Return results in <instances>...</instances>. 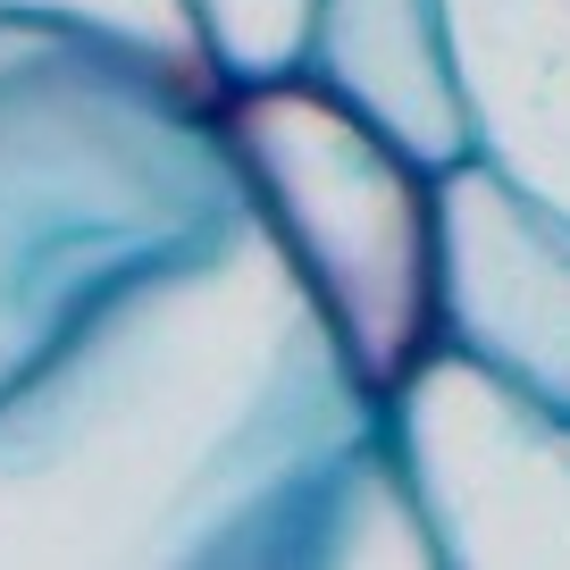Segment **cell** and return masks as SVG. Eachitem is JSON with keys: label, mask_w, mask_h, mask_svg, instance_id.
<instances>
[{"label": "cell", "mask_w": 570, "mask_h": 570, "mask_svg": "<svg viewBox=\"0 0 570 570\" xmlns=\"http://www.w3.org/2000/svg\"><path fill=\"white\" fill-rule=\"evenodd\" d=\"M370 445L218 109L0 9V570H320Z\"/></svg>", "instance_id": "1"}, {"label": "cell", "mask_w": 570, "mask_h": 570, "mask_svg": "<svg viewBox=\"0 0 570 570\" xmlns=\"http://www.w3.org/2000/svg\"><path fill=\"white\" fill-rule=\"evenodd\" d=\"M218 142L336 353L386 394L436 344V168L311 68L235 76L218 92Z\"/></svg>", "instance_id": "2"}, {"label": "cell", "mask_w": 570, "mask_h": 570, "mask_svg": "<svg viewBox=\"0 0 570 570\" xmlns=\"http://www.w3.org/2000/svg\"><path fill=\"white\" fill-rule=\"evenodd\" d=\"M377 436L428 520L436 570H570V411L428 344L386 394Z\"/></svg>", "instance_id": "3"}, {"label": "cell", "mask_w": 570, "mask_h": 570, "mask_svg": "<svg viewBox=\"0 0 570 570\" xmlns=\"http://www.w3.org/2000/svg\"><path fill=\"white\" fill-rule=\"evenodd\" d=\"M436 336L570 411V210L479 151L436 168Z\"/></svg>", "instance_id": "4"}, {"label": "cell", "mask_w": 570, "mask_h": 570, "mask_svg": "<svg viewBox=\"0 0 570 570\" xmlns=\"http://www.w3.org/2000/svg\"><path fill=\"white\" fill-rule=\"evenodd\" d=\"M479 160L570 210V0H445Z\"/></svg>", "instance_id": "5"}, {"label": "cell", "mask_w": 570, "mask_h": 570, "mask_svg": "<svg viewBox=\"0 0 570 570\" xmlns=\"http://www.w3.org/2000/svg\"><path fill=\"white\" fill-rule=\"evenodd\" d=\"M303 68L370 126H386L420 168H453L479 151L445 42V0H311Z\"/></svg>", "instance_id": "6"}, {"label": "cell", "mask_w": 570, "mask_h": 570, "mask_svg": "<svg viewBox=\"0 0 570 570\" xmlns=\"http://www.w3.org/2000/svg\"><path fill=\"white\" fill-rule=\"evenodd\" d=\"M0 9H35V18L76 26V35L109 42L118 59H135L142 76L177 85L202 109H218V92L235 85L227 59H218L210 18H202V0H0Z\"/></svg>", "instance_id": "7"}, {"label": "cell", "mask_w": 570, "mask_h": 570, "mask_svg": "<svg viewBox=\"0 0 570 570\" xmlns=\"http://www.w3.org/2000/svg\"><path fill=\"white\" fill-rule=\"evenodd\" d=\"M202 18H210V35H218L227 76H285V68H303L311 0H202Z\"/></svg>", "instance_id": "8"}]
</instances>
